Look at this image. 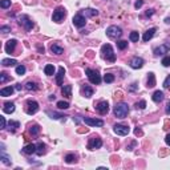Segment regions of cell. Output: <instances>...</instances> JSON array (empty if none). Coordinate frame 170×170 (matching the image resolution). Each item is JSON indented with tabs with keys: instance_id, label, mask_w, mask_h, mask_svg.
<instances>
[{
	"instance_id": "cell-30",
	"label": "cell",
	"mask_w": 170,
	"mask_h": 170,
	"mask_svg": "<svg viewBox=\"0 0 170 170\" xmlns=\"http://www.w3.org/2000/svg\"><path fill=\"white\" fill-rule=\"evenodd\" d=\"M156 85V77L153 73H149V77H147V88H153Z\"/></svg>"
},
{
	"instance_id": "cell-6",
	"label": "cell",
	"mask_w": 170,
	"mask_h": 170,
	"mask_svg": "<svg viewBox=\"0 0 170 170\" xmlns=\"http://www.w3.org/2000/svg\"><path fill=\"white\" fill-rule=\"evenodd\" d=\"M73 24H75L77 28H83V27H85V24H87V18L84 16L83 13H77L73 16Z\"/></svg>"
},
{
	"instance_id": "cell-51",
	"label": "cell",
	"mask_w": 170,
	"mask_h": 170,
	"mask_svg": "<svg viewBox=\"0 0 170 170\" xmlns=\"http://www.w3.org/2000/svg\"><path fill=\"white\" fill-rule=\"evenodd\" d=\"M166 114H170V101H169V104L166 105Z\"/></svg>"
},
{
	"instance_id": "cell-11",
	"label": "cell",
	"mask_w": 170,
	"mask_h": 170,
	"mask_svg": "<svg viewBox=\"0 0 170 170\" xmlns=\"http://www.w3.org/2000/svg\"><path fill=\"white\" fill-rule=\"evenodd\" d=\"M84 122L89 126H102L104 121L102 120H98V118H90V117H84Z\"/></svg>"
},
{
	"instance_id": "cell-4",
	"label": "cell",
	"mask_w": 170,
	"mask_h": 170,
	"mask_svg": "<svg viewBox=\"0 0 170 170\" xmlns=\"http://www.w3.org/2000/svg\"><path fill=\"white\" fill-rule=\"evenodd\" d=\"M107 35L110 39H118V37H121V35H122V29L117 25H110L107 29Z\"/></svg>"
},
{
	"instance_id": "cell-7",
	"label": "cell",
	"mask_w": 170,
	"mask_h": 170,
	"mask_svg": "<svg viewBox=\"0 0 170 170\" xmlns=\"http://www.w3.org/2000/svg\"><path fill=\"white\" fill-rule=\"evenodd\" d=\"M37 110H39V104L36 101H33V100L27 101V113H28V114H31V116L35 114Z\"/></svg>"
},
{
	"instance_id": "cell-45",
	"label": "cell",
	"mask_w": 170,
	"mask_h": 170,
	"mask_svg": "<svg viewBox=\"0 0 170 170\" xmlns=\"http://www.w3.org/2000/svg\"><path fill=\"white\" fill-rule=\"evenodd\" d=\"M48 114L51 116V118H53V120H57V118H60V117H65V116H61V114H57V113H55V112H48Z\"/></svg>"
},
{
	"instance_id": "cell-15",
	"label": "cell",
	"mask_w": 170,
	"mask_h": 170,
	"mask_svg": "<svg viewBox=\"0 0 170 170\" xmlns=\"http://www.w3.org/2000/svg\"><path fill=\"white\" fill-rule=\"evenodd\" d=\"M16 44H18V41L15 40V39H12V40H8L6 43V52L7 53H12L15 51V47H16Z\"/></svg>"
},
{
	"instance_id": "cell-16",
	"label": "cell",
	"mask_w": 170,
	"mask_h": 170,
	"mask_svg": "<svg viewBox=\"0 0 170 170\" xmlns=\"http://www.w3.org/2000/svg\"><path fill=\"white\" fill-rule=\"evenodd\" d=\"M64 75H65V69H64V66H60L59 68V73L56 76V83H57V85H63Z\"/></svg>"
},
{
	"instance_id": "cell-39",
	"label": "cell",
	"mask_w": 170,
	"mask_h": 170,
	"mask_svg": "<svg viewBox=\"0 0 170 170\" xmlns=\"http://www.w3.org/2000/svg\"><path fill=\"white\" fill-rule=\"evenodd\" d=\"M16 73H18V75H24V73H25V66L24 65H18L16 66Z\"/></svg>"
},
{
	"instance_id": "cell-28",
	"label": "cell",
	"mask_w": 170,
	"mask_h": 170,
	"mask_svg": "<svg viewBox=\"0 0 170 170\" xmlns=\"http://www.w3.org/2000/svg\"><path fill=\"white\" fill-rule=\"evenodd\" d=\"M18 128H20V122H18V121H9L8 122V129H9V132H15V130L18 129Z\"/></svg>"
},
{
	"instance_id": "cell-40",
	"label": "cell",
	"mask_w": 170,
	"mask_h": 170,
	"mask_svg": "<svg viewBox=\"0 0 170 170\" xmlns=\"http://www.w3.org/2000/svg\"><path fill=\"white\" fill-rule=\"evenodd\" d=\"M117 47L120 49H125L128 47V41H125V40H120V41H117Z\"/></svg>"
},
{
	"instance_id": "cell-35",
	"label": "cell",
	"mask_w": 170,
	"mask_h": 170,
	"mask_svg": "<svg viewBox=\"0 0 170 170\" xmlns=\"http://www.w3.org/2000/svg\"><path fill=\"white\" fill-rule=\"evenodd\" d=\"M129 39H130V41H138L140 40V35H138V32H132L129 35Z\"/></svg>"
},
{
	"instance_id": "cell-31",
	"label": "cell",
	"mask_w": 170,
	"mask_h": 170,
	"mask_svg": "<svg viewBox=\"0 0 170 170\" xmlns=\"http://www.w3.org/2000/svg\"><path fill=\"white\" fill-rule=\"evenodd\" d=\"M25 89L27 90H37L39 87L36 83H32V81H28V83L25 84Z\"/></svg>"
},
{
	"instance_id": "cell-17",
	"label": "cell",
	"mask_w": 170,
	"mask_h": 170,
	"mask_svg": "<svg viewBox=\"0 0 170 170\" xmlns=\"http://www.w3.org/2000/svg\"><path fill=\"white\" fill-rule=\"evenodd\" d=\"M156 31H157L156 28H150V29H147V31L144 33V36H142V40H144V41H149L150 39H152L153 36H154Z\"/></svg>"
},
{
	"instance_id": "cell-29",
	"label": "cell",
	"mask_w": 170,
	"mask_h": 170,
	"mask_svg": "<svg viewBox=\"0 0 170 170\" xmlns=\"http://www.w3.org/2000/svg\"><path fill=\"white\" fill-rule=\"evenodd\" d=\"M83 92H84V96H85V97H88V98H89L90 96L93 95V89L89 87V85H84Z\"/></svg>"
},
{
	"instance_id": "cell-10",
	"label": "cell",
	"mask_w": 170,
	"mask_h": 170,
	"mask_svg": "<svg viewBox=\"0 0 170 170\" xmlns=\"http://www.w3.org/2000/svg\"><path fill=\"white\" fill-rule=\"evenodd\" d=\"M19 23H20L21 25L27 29V31H29V29L33 28V21H32L28 16H25V15H24V16H21V18L19 19Z\"/></svg>"
},
{
	"instance_id": "cell-33",
	"label": "cell",
	"mask_w": 170,
	"mask_h": 170,
	"mask_svg": "<svg viewBox=\"0 0 170 170\" xmlns=\"http://www.w3.org/2000/svg\"><path fill=\"white\" fill-rule=\"evenodd\" d=\"M29 133H31L32 135H36L40 133V126L39 125H33V126H31V129H29Z\"/></svg>"
},
{
	"instance_id": "cell-20",
	"label": "cell",
	"mask_w": 170,
	"mask_h": 170,
	"mask_svg": "<svg viewBox=\"0 0 170 170\" xmlns=\"http://www.w3.org/2000/svg\"><path fill=\"white\" fill-rule=\"evenodd\" d=\"M152 98H153V101H154V102H161V101L164 100V93H162L161 90H156V92L153 93Z\"/></svg>"
},
{
	"instance_id": "cell-53",
	"label": "cell",
	"mask_w": 170,
	"mask_h": 170,
	"mask_svg": "<svg viewBox=\"0 0 170 170\" xmlns=\"http://www.w3.org/2000/svg\"><path fill=\"white\" fill-rule=\"evenodd\" d=\"M165 23H167V24H170V18H166V19H165Z\"/></svg>"
},
{
	"instance_id": "cell-5",
	"label": "cell",
	"mask_w": 170,
	"mask_h": 170,
	"mask_svg": "<svg viewBox=\"0 0 170 170\" xmlns=\"http://www.w3.org/2000/svg\"><path fill=\"white\" fill-rule=\"evenodd\" d=\"M65 9L63 8V7H59V8H56L55 11H53V15H52V20L56 21V23H60L61 20H63L64 18H65Z\"/></svg>"
},
{
	"instance_id": "cell-43",
	"label": "cell",
	"mask_w": 170,
	"mask_h": 170,
	"mask_svg": "<svg viewBox=\"0 0 170 170\" xmlns=\"http://www.w3.org/2000/svg\"><path fill=\"white\" fill-rule=\"evenodd\" d=\"M7 80H8V76H7V73H4V72L0 73V83L4 84Z\"/></svg>"
},
{
	"instance_id": "cell-52",
	"label": "cell",
	"mask_w": 170,
	"mask_h": 170,
	"mask_svg": "<svg viewBox=\"0 0 170 170\" xmlns=\"http://www.w3.org/2000/svg\"><path fill=\"white\" fill-rule=\"evenodd\" d=\"M16 90H21V85L20 84H16V88H15Z\"/></svg>"
},
{
	"instance_id": "cell-38",
	"label": "cell",
	"mask_w": 170,
	"mask_h": 170,
	"mask_svg": "<svg viewBox=\"0 0 170 170\" xmlns=\"http://www.w3.org/2000/svg\"><path fill=\"white\" fill-rule=\"evenodd\" d=\"M0 7L4 9L11 7V0H0Z\"/></svg>"
},
{
	"instance_id": "cell-14",
	"label": "cell",
	"mask_w": 170,
	"mask_h": 170,
	"mask_svg": "<svg viewBox=\"0 0 170 170\" xmlns=\"http://www.w3.org/2000/svg\"><path fill=\"white\" fill-rule=\"evenodd\" d=\"M142 65H144V60H142L141 57H133L132 60H130V66H132L133 69H140V68H142Z\"/></svg>"
},
{
	"instance_id": "cell-32",
	"label": "cell",
	"mask_w": 170,
	"mask_h": 170,
	"mask_svg": "<svg viewBox=\"0 0 170 170\" xmlns=\"http://www.w3.org/2000/svg\"><path fill=\"white\" fill-rule=\"evenodd\" d=\"M0 159H1V162H3L4 165H11V161H9V157L8 156H6V153L4 152H1V154H0Z\"/></svg>"
},
{
	"instance_id": "cell-3",
	"label": "cell",
	"mask_w": 170,
	"mask_h": 170,
	"mask_svg": "<svg viewBox=\"0 0 170 170\" xmlns=\"http://www.w3.org/2000/svg\"><path fill=\"white\" fill-rule=\"evenodd\" d=\"M85 73H87L88 78H89V81L92 84L98 85V84L101 83V76L98 75L97 71H93V69H90V68H87V69H85Z\"/></svg>"
},
{
	"instance_id": "cell-47",
	"label": "cell",
	"mask_w": 170,
	"mask_h": 170,
	"mask_svg": "<svg viewBox=\"0 0 170 170\" xmlns=\"http://www.w3.org/2000/svg\"><path fill=\"white\" fill-rule=\"evenodd\" d=\"M142 4H144V1H142V0H137V1H135V4H134V7L138 9V8H141V7H142Z\"/></svg>"
},
{
	"instance_id": "cell-21",
	"label": "cell",
	"mask_w": 170,
	"mask_h": 170,
	"mask_svg": "<svg viewBox=\"0 0 170 170\" xmlns=\"http://www.w3.org/2000/svg\"><path fill=\"white\" fill-rule=\"evenodd\" d=\"M61 93H63V96H65L66 98H71L72 97V85H65V87L61 89Z\"/></svg>"
},
{
	"instance_id": "cell-13",
	"label": "cell",
	"mask_w": 170,
	"mask_h": 170,
	"mask_svg": "<svg viewBox=\"0 0 170 170\" xmlns=\"http://www.w3.org/2000/svg\"><path fill=\"white\" fill-rule=\"evenodd\" d=\"M169 51H170V44L169 43H165V44H162V45L157 47V48L154 49V55H156V56H161V55H164V53H167Z\"/></svg>"
},
{
	"instance_id": "cell-27",
	"label": "cell",
	"mask_w": 170,
	"mask_h": 170,
	"mask_svg": "<svg viewBox=\"0 0 170 170\" xmlns=\"http://www.w3.org/2000/svg\"><path fill=\"white\" fill-rule=\"evenodd\" d=\"M1 64H3L4 66H13L18 64V61L13 60V59H3V60H1Z\"/></svg>"
},
{
	"instance_id": "cell-49",
	"label": "cell",
	"mask_w": 170,
	"mask_h": 170,
	"mask_svg": "<svg viewBox=\"0 0 170 170\" xmlns=\"http://www.w3.org/2000/svg\"><path fill=\"white\" fill-rule=\"evenodd\" d=\"M165 142H166V144H167V145H169V146H170V133H169V134L166 135V138H165Z\"/></svg>"
},
{
	"instance_id": "cell-42",
	"label": "cell",
	"mask_w": 170,
	"mask_h": 170,
	"mask_svg": "<svg viewBox=\"0 0 170 170\" xmlns=\"http://www.w3.org/2000/svg\"><path fill=\"white\" fill-rule=\"evenodd\" d=\"M135 107H137V109H145V108H146V101L145 100H142V101H140L138 104H135Z\"/></svg>"
},
{
	"instance_id": "cell-8",
	"label": "cell",
	"mask_w": 170,
	"mask_h": 170,
	"mask_svg": "<svg viewBox=\"0 0 170 170\" xmlns=\"http://www.w3.org/2000/svg\"><path fill=\"white\" fill-rule=\"evenodd\" d=\"M101 146H102V141H101V138H98V137H93V138L89 140V144H88V149L96 150V149H100Z\"/></svg>"
},
{
	"instance_id": "cell-37",
	"label": "cell",
	"mask_w": 170,
	"mask_h": 170,
	"mask_svg": "<svg viewBox=\"0 0 170 170\" xmlns=\"http://www.w3.org/2000/svg\"><path fill=\"white\" fill-rule=\"evenodd\" d=\"M65 161H66V164H73V162H76V156L75 154H68L65 157Z\"/></svg>"
},
{
	"instance_id": "cell-12",
	"label": "cell",
	"mask_w": 170,
	"mask_h": 170,
	"mask_svg": "<svg viewBox=\"0 0 170 170\" xmlns=\"http://www.w3.org/2000/svg\"><path fill=\"white\" fill-rule=\"evenodd\" d=\"M96 110H97L100 114H107L109 112V104H108V101H100L96 107Z\"/></svg>"
},
{
	"instance_id": "cell-55",
	"label": "cell",
	"mask_w": 170,
	"mask_h": 170,
	"mask_svg": "<svg viewBox=\"0 0 170 170\" xmlns=\"http://www.w3.org/2000/svg\"><path fill=\"white\" fill-rule=\"evenodd\" d=\"M135 134L138 135V134H141V130H138V129H135Z\"/></svg>"
},
{
	"instance_id": "cell-54",
	"label": "cell",
	"mask_w": 170,
	"mask_h": 170,
	"mask_svg": "<svg viewBox=\"0 0 170 170\" xmlns=\"http://www.w3.org/2000/svg\"><path fill=\"white\" fill-rule=\"evenodd\" d=\"M135 85H137V84H133V87H130V90H134L135 89Z\"/></svg>"
},
{
	"instance_id": "cell-2",
	"label": "cell",
	"mask_w": 170,
	"mask_h": 170,
	"mask_svg": "<svg viewBox=\"0 0 170 170\" xmlns=\"http://www.w3.org/2000/svg\"><path fill=\"white\" fill-rule=\"evenodd\" d=\"M113 112H114L116 117L125 118L128 116V113H129V107H128V104H125V102H120V104H116Z\"/></svg>"
},
{
	"instance_id": "cell-25",
	"label": "cell",
	"mask_w": 170,
	"mask_h": 170,
	"mask_svg": "<svg viewBox=\"0 0 170 170\" xmlns=\"http://www.w3.org/2000/svg\"><path fill=\"white\" fill-rule=\"evenodd\" d=\"M44 152H45V144L39 142V144L36 145V154H37V156H43Z\"/></svg>"
},
{
	"instance_id": "cell-9",
	"label": "cell",
	"mask_w": 170,
	"mask_h": 170,
	"mask_svg": "<svg viewBox=\"0 0 170 170\" xmlns=\"http://www.w3.org/2000/svg\"><path fill=\"white\" fill-rule=\"evenodd\" d=\"M113 130H114L116 134L118 135H126L129 133V128L126 125H121V124H117L113 126Z\"/></svg>"
},
{
	"instance_id": "cell-41",
	"label": "cell",
	"mask_w": 170,
	"mask_h": 170,
	"mask_svg": "<svg viewBox=\"0 0 170 170\" xmlns=\"http://www.w3.org/2000/svg\"><path fill=\"white\" fill-rule=\"evenodd\" d=\"M162 65L164 66H170V56H165L162 59Z\"/></svg>"
},
{
	"instance_id": "cell-1",
	"label": "cell",
	"mask_w": 170,
	"mask_h": 170,
	"mask_svg": "<svg viewBox=\"0 0 170 170\" xmlns=\"http://www.w3.org/2000/svg\"><path fill=\"white\" fill-rule=\"evenodd\" d=\"M101 53H102V57L107 61H110V63H114L116 61V55L113 52V48L110 44H104L101 47Z\"/></svg>"
},
{
	"instance_id": "cell-18",
	"label": "cell",
	"mask_w": 170,
	"mask_h": 170,
	"mask_svg": "<svg viewBox=\"0 0 170 170\" xmlns=\"http://www.w3.org/2000/svg\"><path fill=\"white\" fill-rule=\"evenodd\" d=\"M3 112L4 113H8V114H11V113L15 112V104L13 102H6L3 107Z\"/></svg>"
},
{
	"instance_id": "cell-46",
	"label": "cell",
	"mask_w": 170,
	"mask_h": 170,
	"mask_svg": "<svg viewBox=\"0 0 170 170\" xmlns=\"http://www.w3.org/2000/svg\"><path fill=\"white\" fill-rule=\"evenodd\" d=\"M0 31L3 32V33H8V32H11V27L4 25V27H1V28H0Z\"/></svg>"
},
{
	"instance_id": "cell-44",
	"label": "cell",
	"mask_w": 170,
	"mask_h": 170,
	"mask_svg": "<svg viewBox=\"0 0 170 170\" xmlns=\"http://www.w3.org/2000/svg\"><path fill=\"white\" fill-rule=\"evenodd\" d=\"M164 88H165V89H169V88H170V75L167 76L166 78H165V81H164Z\"/></svg>"
},
{
	"instance_id": "cell-22",
	"label": "cell",
	"mask_w": 170,
	"mask_h": 170,
	"mask_svg": "<svg viewBox=\"0 0 170 170\" xmlns=\"http://www.w3.org/2000/svg\"><path fill=\"white\" fill-rule=\"evenodd\" d=\"M13 88L12 87H7V88H3V89L0 90V96H3V97H8V96H11L12 93H13Z\"/></svg>"
},
{
	"instance_id": "cell-50",
	"label": "cell",
	"mask_w": 170,
	"mask_h": 170,
	"mask_svg": "<svg viewBox=\"0 0 170 170\" xmlns=\"http://www.w3.org/2000/svg\"><path fill=\"white\" fill-rule=\"evenodd\" d=\"M153 13H154V9H147L146 11V16H152Z\"/></svg>"
},
{
	"instance_id": "cell-23",
	"label": "cell",
	"mask_w": 170,
	"mask_h": 170,
	"mask_svg": "<svg viewBox=\"0 0 170 170\" xmlns=\"http://www.w3.org/2000/svg\"><path fill=\"white\" fill-rule=\"evenodd\" d=\"M84 13L88 18H95V16L98 15V11L97 9H93V8H87V9H84Z\"/></svg>"
},
{
	"instance_id": "cell-36",
	"label": "cell",
	"mask_w": 170,
	"mask_h": 170,
	"mask_svg": "<svg viewBox=\"0 0 170 170\" xmlns=\"http://www.w3.org/2000/svg\"><path fill=\"white\" fill-rule=\"evenodd\" d=\"M104 81L107 84H110V83H113L114 81V76L113 75H110V73H107V75L104 76Z\"/></svg>"
},
{
	"instance_id": "cell-34",
	"label": "cell",
	"mask_w": 170,
	"mask_h": 170,
	"mask_svg": "<svg viewBox=\"0 0 170 170\" xmlns=\"http://www.w3.org/2000/svg\"><path fill=\"white\" fill-rule=\"evenodd\" d=\"M57 107H59V109H68L69 108V102H66V101H59Z\"/></svg>"
},
{
	"instance_id": "cell-48",
	"label": "cell",
	"mask_w": 170,
	"mask_h": 170,
	"mask_svg": "<svg viewBox=\"0 0 170 170\" xmlns=\"http://www.w3.org/2000/svg\"><path fill=\"white\" fill-rule=\"evenodd\" d=\"M0 121H1V129H4L6 128V118L3 116H0Z\"/></svg>"
},
{
	"instance_id": "cell-19",
	"label": "cell",
	"mask_w": 170,
	"mask_h": 170,
	"mask_svg": "<svg viewBox=\"0 0 170 170\" xmlns=\"http://www.w3.org/2000/svg\"><path fill=\"white\" fill-rule=\"evenodd\" d=\"M51 51H52V53H55V55H63V52H64V49H63V47L60 45V44H53L52 47H51Z\"/></svg>"
},
{
	"instance_id": "cell-24",
	"label": "cell",
	"mask_w": 170,
	"mask_h": 170,
	"mask_svg": "<svg viewBox=\"0 0 170 170\" xmlns=\"http://www.w3.org/2000/svg\"><path fill=\"white\" fill-rule=\"evenodd\" d=\"M23 153H25V154H32V153H36V145H33V144L27 145V146L23 149Z\"/></svg>"
},
{
	"instance_id": "cell-26",
	"label": "cell",
	"mask_w": 170,
	"mask_h": 170,
	"mask_svg": "<svg viewBox=\"0 0 170 170\" xmlns=\"http://www.w3.org/2000/svg\"><path fill=\"white\" fill-rule=\"evenodd\" d=\"M44 73H45L47 76L55 75V66H53L52 64H48V65H45V68H44Z\"/></svg>"
}]
</instances>
